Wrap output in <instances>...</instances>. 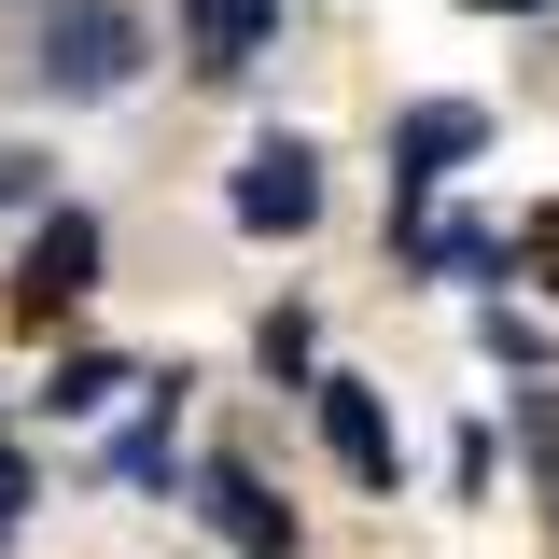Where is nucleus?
<instances>
[{
	"mask_svg": "<svg viewBox=\"0 0 559 559\" xmlns=\"http://www.w3.org/2000/svg\"><path fill=\"white\" fill-rule=\"evenodd\" d=\"M489 14H546V0H489Z\"/></svg>",
	"mask_w": 559,
	"mask_h": 559,
	"instance_id": "nucleus-16",
	"label": "nucleus"
},
{
	"mask_svg": "<svg viewBox=\"0 0 559 559\" xmlns=\"http://www.w3.org/2000/svg\"><path fill=\"white\" fill-rule=\"evenodd\" d=\"M140 43H154V28H140V0H43L28 84L70 98V112H84V98H127V84H140Z\"/></svg>",
	"mask_w": 559,
	"mask_h": 559,
	"instance_id": "nucleus-1",
	"label": "nucleus"
},
{
	"mask_svg": "<svg viewBox=\"0 0 559 559\" xmlns=\"http://www.w3.org/2000/svg\"><path fill=\"white\" fill-rule=\"evenodd\" d=\"M168 406H182V378H154V406L112 433V476H127V489H168V476H182V448H168Z\"/></svg>",
	"mask_w": 559,
	"mask_h": 559,
	"instance_id": "nucleus-9",
	"label": "nucleus"
},
{
	"mask_svg": "<svg viewBox=\"0 0 559 559\" xmlns=\"http://www.w3.org/2000/svg\"><path fill=\"white\" fill-rule=\"evenodd\" d=\"M197 518H210V532H224V546H238V559H294V503H280V489L252 476L238 448H224V462H210V476H197Z\"/></svg>",
	"mask_w": 559,
	"mask_h": 559,
	"instance_id": "nucleus-7",
	"label": "nucleus"
},
{
	"mask_svg": "<svg viewBox=\"0 0 559 559\" xmlns=\"http://www.w3.org/2000/svg\"><path fill=\"white\" fill-rule=\"evenodd\" d=\"M322 392V448H336V476L349 489H406V433H392V406H378V378H308Z\"/></svg>",
	"mask_w": 559,
	"mask_h": 559,
	"instance_id": "nucleus-5",
	"label": "nucleus"
},
{
	"mask_svg": "<svg viewBox=\"0 0 559 559\" xmlns=\"http://www.w3.org/2000/svg\"><path fill=\"white\" fill-rule=\"evenodd\" d=\"M503 433H518V462H532V489H546V518H559V378L503 392Z\"/></svg>",
	"mask_w": 559,
	"mask_h": 559,
	"instance_id": "nucleus-11",
	"label": "nucleus"
},
{
	"mask_svg": "<svg viewBox=\"0 0 559 559\" xmlns=\"http://www.w3.org/2000/svg\"><path fill=\"white\" fill-rule=\"evenodd\" d=\"M112 392H140V364H112V349H70L57 378H43V419H112Z\"/></svg>",
	"mask_w": 559,
	"mask_h": 559,
	"instance_id": "nucleus-10",
	"label": "nucleus"
},
{
	"mask_svg": "<svg viewBox=\"0 0 559 559\" xmlns=\"http://www.w3.org/2000/svg\"><path fill=\"white\" fill-rule=\"evenodd\" d=\"M252 364H266V378H308V322H294V308H266V336H252Z\"/></svg>",
	"mask_w": 559,
	"mask_h": 559,
	"instance_id": "nucleus-13",
	"label": "nucleus"
},
{
	"mask_svg": "<svg viewBox=\"0 0 559 559\" xmlns=\"http://www.w3.org/2000/svg\"><path fill=\"white\" fill-rule=\"evenodd\" d=\"M392 238H406L419 280H489V266H503V238H489V224H462V210H392Z\"/></svg>",
	"mask_w": 559,
	"mask_h": 559,
	"instance_id": "nucleus-8",
	"label": "nucleus"
},
{
	"mask_svg": "<svg viewBox=\"0 0 559 559\" xmlns=\"http://www.w3.org/2000/svg\"><path fill=\"white\" fill-rule=\"evenodd\" d=\"M168 28H182V57L210 84H252L280 57V0H168Z\"/></svg>",
	"mask_w": 559,
	"mask_h": 559,
	"instance_id": "nucleus-6",
	"label": "nucleus"
},
{
	"mask_svg": "<svg viewBox=\"0 0 559 559\" xmlns=\"http://www.w3.org/2000/svg\"><path fill=\"white\" fill-rule=\"evenodd\" d=\"M98 266H112V238H98V210H84V197H57L43 224H28V252H14V322H28V336H57L70 308L98 294Z\"/></svg>",
	"mask_w": 559,
	"mask_h": 559,
	"instance_id": "nucleus-2",
	"label": "nucleus"
},
{
	"mask_svg": "<svg viewBox=\"0 0 559 559\" xmlns=\"http://www.w3.org/2000/svg\"><path fill=\"white\" fill-rule=\"evenodd\" d=\"M224 224H238V238H308V224H322V140L266 127L238 154V182H224Z\"/></svg>",
	"mask_w": 559,
	"mask_h": 559,
	"instance_id": "nucleus-3",
	"label": "nucleus"
},
{
	"mask_svg": "<svg viewBox=\"0 0 559 559\" xmlns=\"http://www.w3.org/2000/svg\"><path fill=\"white\" fill-rule=\"evenodd\" d=\"M28 503H43V462H28V448H0V546L28 532Z\"/></svg>",
	"mask_w": 559,
	"mask_h": 559,
	"instance_id": "nucleus-12",
	"label": "nucleus"
},
{
	"mask_svg": "<svg viewBox=\"0 0 559 559\" xmlns=\"http://www.w3.org/2000/svg\"><path fill=\"white\" fill-rule=\"evenodd\" d=\"M503 266H546V294H559V210L532 224V238H518V252H503Z\"/></svg>",
	"mask_w": 559,
	"mask_h": 559,
	"instance_id": "nucleus-15",
	"label": "nucleus"
},
{
	"mask_svg": "<svg viewBox=\"0 0 559 559\" xmlns=\"http://www.w3.org/2000/svg\"><path fill=\"white\" fill-rule=\"evenodd\" d=\"M476 349H489V364H532V349H546V336H532L518 308H476Z\"/></svg>",
	"mask_w": 559,
	"mask_h": 559,
	"instance_id": "nucleus-14",
	"label": "nucleus"
},
{
	"mask_svg": "<svg viewBox=\"0 0 559 559\" xmlns=\"http://www.w3.org/2000/svg\"><path fill=\"white\" fill-rule=\"evenodd\" d=\"M476 154H489L476 98H406V112H392V210H433L448 168H476Z\"/></svg>",
	"mask_w": 559,
	"mask_h": 559,
	"instance_id": "nucleus-4",
	"label": "nucleus"
}]
</instances>
